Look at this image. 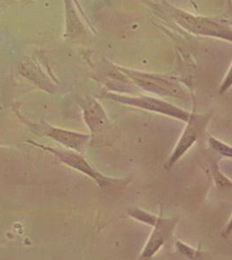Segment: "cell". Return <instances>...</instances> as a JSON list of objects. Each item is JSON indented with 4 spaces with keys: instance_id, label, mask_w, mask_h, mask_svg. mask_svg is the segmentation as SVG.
<instances>
[{
    "instance_id": "1",
    "label": "cell",
    "mask_w": 232,
    "mask_h": 260,
    "mask_svg": "<svg viewBox=\"0 0 232 260\" xmlns=\"http://www.w3.org/2000/svg\"><path fill=\"white\" fill-rule=\"evenodd\" d=\"M104 98L110 100L119 102L121 104H126L129 106L136 107L142 110H148L151 112L158 113L161 115L170 116L172 118L178 119L182 121H188L191 113L182 110L179 107L174 106L165 101L160 100L158 98H149V96H125V95H117L112 93H106L102 95Z\"/></svg>"
},
{
    "instance_id": "2",
    "label": "cell",
    "mask_w": 232,
    "mask_h": 260,
    "mask_svg": "<svg viewBox=\"0 0 232 260\" xmlns=\"http://www.w3.org/2000/svg\"><path fill=\"white\" fill-rule=\"evenodd\" d=\"M210 118V115L191 114L186 121L187 124L172 151V154L164 165V169H171L172 166L178 162L179 159L194 145L207 127Z\"/></svg>"
},
{
    "instance_id": "3",
    "label": "cell",
    "mask_w": 232,
    "mask_h": 260,
    "mask_svg": "<svg viewBox=\"0 0 232 260\" xmlns=\"http://www.w3.org/2000/svg\"><path fill=\"white\" fill-rule=\"evenodd\" d=\"M40 147L55 154L60 159V161H62L64 164H66L72 169H76L77 171L81 172L83 175L89 176L102 188L109 187L113 184L118 185L123 182L122 180H115L113 178L107 177L105 175H102L101 173L97 171L93 166L87 161L86 159L78 152L74 150L55 149V148H48L45 146H40Z\"/></svg>"
},
{
    "instance_id": "4",
    "label": "cell",
    "mask_w": 232,
    "mask_h": 260,
    "mask_svg": "<svg viewBox=\"0 0 232 260\" xmlns=\"http://www.w3.org/2000/svg\"><path fill=\"white\" fill-rule=\"evenodd\" d=\"M123 71L125 74L128 75V77L134 81L135 83L139 86L141 89H146L147 91L164 96L179 98L183 100L188 98L187 94L178 83H173L165 78L141 73L137 71L126 70H123Z\"/></svg>"
},
{
    "instance_id": "5",
    "label": "cell",
    "mask_w": 232,
    "mask_h": 260,
    "mask_svg": "<svg viewBox=\"0 0 232 260\" xmlns=\"http://www.w3.org/2000/svg\"><path fill=\"white\" fill-rule=\"evenodd\" d=\"M178 221L179 219L177 218L165 219L162 216L158 217L157 221L153 225V230L150 235L149 240L140 255V258L148 259L153 257L170 238Z\"/></svg>"
},
{
    "instance_id": "6",
    "label": "cell",
    "mask_w": 232,
    "mask_h": 260,
    "mask_svg": "<svg viewBox=\"0 0 232 260\" xmlns=\"http://www.w3.org/2000/svg\"><path fill=\"white\" fill-rule=\"evenodd\" d=\"M80 106L83 110V120L89 127L92 137L101 133L107 127L109 119L98 101L86 96L80 101Z\"/></svg>"
},
{
    "instance_id": "7",
    "label": "cell",
    "mask_w": 232,
    "mask_h": 260,
    "mask_svg": "<svg viewBox=\"0 0 232 260\" xmlns=\"http://www.w3.org/2000/svg\"><path fill=\"white\" fill-rule=\"evenodd\" d=\"M44 134L60 142L62 145L66 146L69 149L78 153H83L92 138L91 135L62 129L59 127H51L49 125L44 127Z\"/></svg>"
},
{
    "instance_id": "8",
    "label": "cell",
    "mask_w": 232,
    "mask_h": 260,
    "mask_svg": "<svg viewBox=\"0 0 232 260\" xmlns=\"http://www.w3.org/2000/svg\"><path fill=\"white\" fill-rule=\"evenodd\" d=\"M128 214L130 217L133 218L136 220L142 222L146 225L153 226L158 219V216L153 215L152 213L146 212V211L139 209V208H131L128 210Z\"/></svg>"
},
{
    "instance_id": "9",
    "label": "cell",
    "mask_w": 232,
    "mask_h": 260,
    "mask_svg": "<svg viewBox=\"0 0 232 260\" xmlns=\"http://www.w3.org/2000/svg\"><path fill=\"white\" fill-rule=\"evenodd\" d=\"M209 143L215 151H217V153L223 154L224 156L231 157L232 151L231 148L229 146L226 145L225 143L221 142L217 138H215L213 136H209Z\"/></svg>"
},
{
    "instance_id": "10",
    "label": "cell",
    "mask_w": 232,
    "mask_h": 260,
    "mask_svg": "<svg viewBox=\"0 0 232 260\" xmlns=\"http://www.w3.org/2000/svg\"><path fill=\"white\" fill-rule=\"evenodd\" d=\"M213 176H214L215 182L217 184V187L219 188H230L231 187V181L226 178L225 175L221 173L217 165L213 168Z\"/></svg>"
},
{
    "instance_id": "11",
    "label": "cell",
    "mask_w": 232,
    "mask_h": 260,
    "mask_svg": "<svg viewBox=\"0 0 232 260\" xmlns=\"http://www.w3.org/2000/svg\"><path fill=\"white\" fill-rule=\"evenodd\" d=\"M176 247L181 252L182 254L188 257V258L194 259V258H197V257H200L199 251L192 248L189 245H185V243L181 242L179 240L176 241Z\"/></svg>"
}]
</instances>
